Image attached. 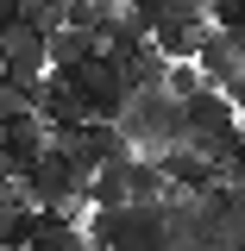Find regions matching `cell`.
<instances>
[{
    "label": "cell",
    "mask_w": 245,
    "mask_h": 251,
    "mask_svg": "<svg viewBox=\"0 0 245 251\" xmlns=\"http://www.w3.org/2000/svg\"><path fill=\"white\" fill-rule=\"evenodd\" d=\"M82 201L88 207H126V157H113V163H101L88 182H82Z\"/></svg>",
    "instance_id": "cell-10"
},
{
    "label": "cell",
    "mask_w": 245,
    "mask_h": 251,
    "mask_svg": "<svg viewBox=\"0 0 245 251\" xmlns=\"http://www.w3.org/2000/svg\"><path fill=\"white\" fill-rule=\"evenodd\" d=\"M113 126L126 132V145H132V151L157 157V151H170V145L183 138V100H176V94H163V88H132Z\"/></svg>",
    "instance_id": "cell-3"
},
{
    "label": "cell",
    "mask_w": 245,
    "mask_h": 251,
    "mask_svg": "<svg viewBox=\"0 0 245 251\" xmlns=\"http://www.w3.org/2000/svg\"><path fill=\"white\" fill-rule=\"evenodd\" d=\"M214 0H157V13H176V19H208Z\"/></svg>",
    "instance_id": "cell-12"
},
{
    "label": "cell",
    "mask_w": 245,
    "mask_h": 251,
    "mask_svg": "<svg viewBox=\"0 0 245 251\" xmlns=\"http://www.w3.org/2000/svg\"><path fill=\"white\" fill-rule=\"evenodd\" d=\"M201 31H208V19H176V13H157V19H151V44L176 63V57H195V50H201Z\"/></svg>",
    "instance_id": "cell-8"
},
{
    "label": "cell",
    "mask_w": 245,
    "mask_h": 251,
    "mask_svg": "<svg viewBox=\"0 0 245 251\" xmlns=\"http://www.w3.org/2000/svg\"><path fill=\"white\" fill-rule=\"evenodd\" d=\"M195 88H208V75L195 69V57H176V63H163V94H176V100H189Z\"/></svg>",
    "instance_id": "cell-11"
},
{
    "label": "cell",
    "mask_w": 245,
    "mask_h": 251,
    "mask_svg": "<svg viewBox=\"0 0 245 251\" xmlns=\"http://www.w3.org/2000/svg\"><path fill=\"white\" fill-rule=\"evenodd\" d=\"M195 69H201L214 88H226L233 75H245V57H239V44H233L226 31L208 25V31H201V50H195Z\"/></svg>",
    "instance_id": "cell-7"
},
{
    "label": "cell",
    "mask_w": 245,
    "mask_h": 251,
    "mask_svg": "<svg viewBox=\"0 0 245 251\" xmlns=\"http://www.w3.org/2000/svg\"><path fill=\"white\" fill-rule=\"evenodd\" d=\"M51 75H63V82L76 88V100H82V120H120L126 94H132V82H126L120 57H107V50H88V57L63 63V69H51Z\"/></svg>",
    "instance_id": "cell-4"
},
{
    "label": "cell",
    "mask_w": 245,
    "mask_h": 251,
    "mask_svg": "<svg viewBox=\"0 0 245 251\" xmlns=\"http://www.w3.org/2000/svg\"><path fill=\"white\" fill-rule=\"evenodd\" d=\"M126 201H170V176H163V163L145 151L126 157Z\"/></svg>",
    "instance_id": "cell-9"
},
{
    "label": "cell",
    "mask_w": 245,
    "mask_h": 251,
    "mask_svg": "<svg viewBox=\"0 0 245 251\" xmlns=\"http://www.w3.org/2000/svg\"><path fill=\"white\" fill-rule=\"evenodd\" d=\"M94 251H163V201H126V207H88Z\"/></svg>",
    "instance_id": "cell-2"
},
{
    "label": "cell",
    "mask_w": 245,
    "mask_h": 251,
    "mask_svg": "<svg viewBox=\"0 0 245 251\" xmlns=\"http://www.w3.org/2000/svg\"><path fill=\"white\" fill-rule=\"evenodd\" d=\"M226 100H233V113H239V126H245V75H233V82H226Z\"/></svg>",
    "instance_id": "cell-13"
},
{
    "label": "cell",
    "mask_w": 245,
    "mask_h": 251,
    "mask_svg": "<svg viewBox=\"0 0 245 251\" xmlns=\"http://www.w3.org/2000/svg\"><path fill=\"white\" fill-rule=\"evenodd\" d=\"M245 138V126H239V113H233V100H226V88H195L183 100V145H195V151L208 157V163H226L233 157V145Z\"/></svg>",
    "instance_id": "cell-1"
},
{
    "label": "cell",
    "mask_w": 245,
    "mask_h": 251,
    "mask_svg": "<svg viewBox=\"0 0 245 251\" xmlns=\"http://www.w3.org/2000/svg\"><path fill=\"white\" fill-rule=\"evenodd\" d=\"M0 75L44 82V75H51V31H44V25H31V19L0 25Z\"/></svg>",
    "instance_id": "cell-6"
},
{
    "label": "cell",
    "mask_w": 245,
    "mask_h": 251,
    "mask_svg": "<svg viewBox=\"0 0 245 251\" xmlns=\"http://www.w3.org/2000/svg\"><path fill=\"white\" fill-rule=\"evenodd\" d=\"M19 13H26V0H0V25H13Z\"/></svg>",
    "instance_id": "cell-14"
},
{
    "label": "cell",
    "mask_w": 245,
    "mask_h": 251,
    "mask_svg": "<svg viewBox=\"0 0 245 251\" xmlns=\"http://www.w3.org/2000/svg\"><path fill=\"white\" fill-rule=\"evenodd\" d=\"M13 188L26 195L38 214H69V207H76V195H82V176H76V163H69L57 145H44V151L13 176Z\"/></svg>",
    "instance_id": "cell-5"
}]
</instances>
